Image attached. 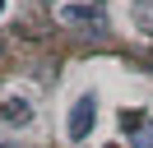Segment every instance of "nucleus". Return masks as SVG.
I'll use <instances>...</instances> for the list:
<instances>
[{
  "label": "nucleus",
  "mask_w": 153,
  "mask_h": 148,
  "mask_svg": "<svg viewBox=\"0 0 153 148\" xmlns=\"http://www.w3.org/2000/svg\"><path fill=\"white\" fill-rule=\"evenodd\" d=\"M60 18H65V23H97L102 9H97V5H65V9H60Z\"/></svg>",
  "instance_id": "nucleus-4"
},
{
  "label": "nucleus",
  "mask_w": 153,
  "mask_h": 148,
  "mask_svg": "<svg viewBox=\"0 0 153 148\" xmlns=\"http://www.w3.org/2000/svg\"><path fill=\"white\" fill-rule=\"evenodd\" d=\"M0 14H5V0H0Z\"/></svg>",
  "instance_id": "nucleus-5"
},
{
  "label": "nucleus",
  "mask_w": 153,
  "mask_h": 148,
  "mask_svg": "<svg viewBox=\"0 0 153 148\" xmlns=\"http://www.w3.org/2000/svg\"><path fill=\"white\" fill-rule=\"evenodd\" d=\"M121 130L130 134V148H153V116L125 111V116H121Z\"/></svg>",
  "instance_id": "nucleus-2"
},
{
  "label": "nucleus",
  "mask_w": 153,
  "mask_h": 148,
  "mask_svg": "<svg viewBox=\"0 0 153 148\" xmlns=\"http://www.w3.org/2000/svg\"><path fill=\"white\" fill-rule=\"evenodd\" d=\"M93 120H97V97H93V92H84V97L74 102V111H70V139H88Z\"/></svg>",
  "instance_id": "nucleus-1"
},
{
  "label": "nucleus",
  "mask_w": 153,
  "mask_h": 148,
  "mask_svg": "<svg viewBox=\"0 0 153 148\" xmlns=\"http://www.w3.org/2000/svg\"><path fill=\"white\" fill-rule=\"evenodd\" d=\"M0 116L10 120V125H28V120H33V107H28L23 97H10L5 107H0Z\"/></svg>",
  "instance_id": "nucleus-3"
}]
</instances>
